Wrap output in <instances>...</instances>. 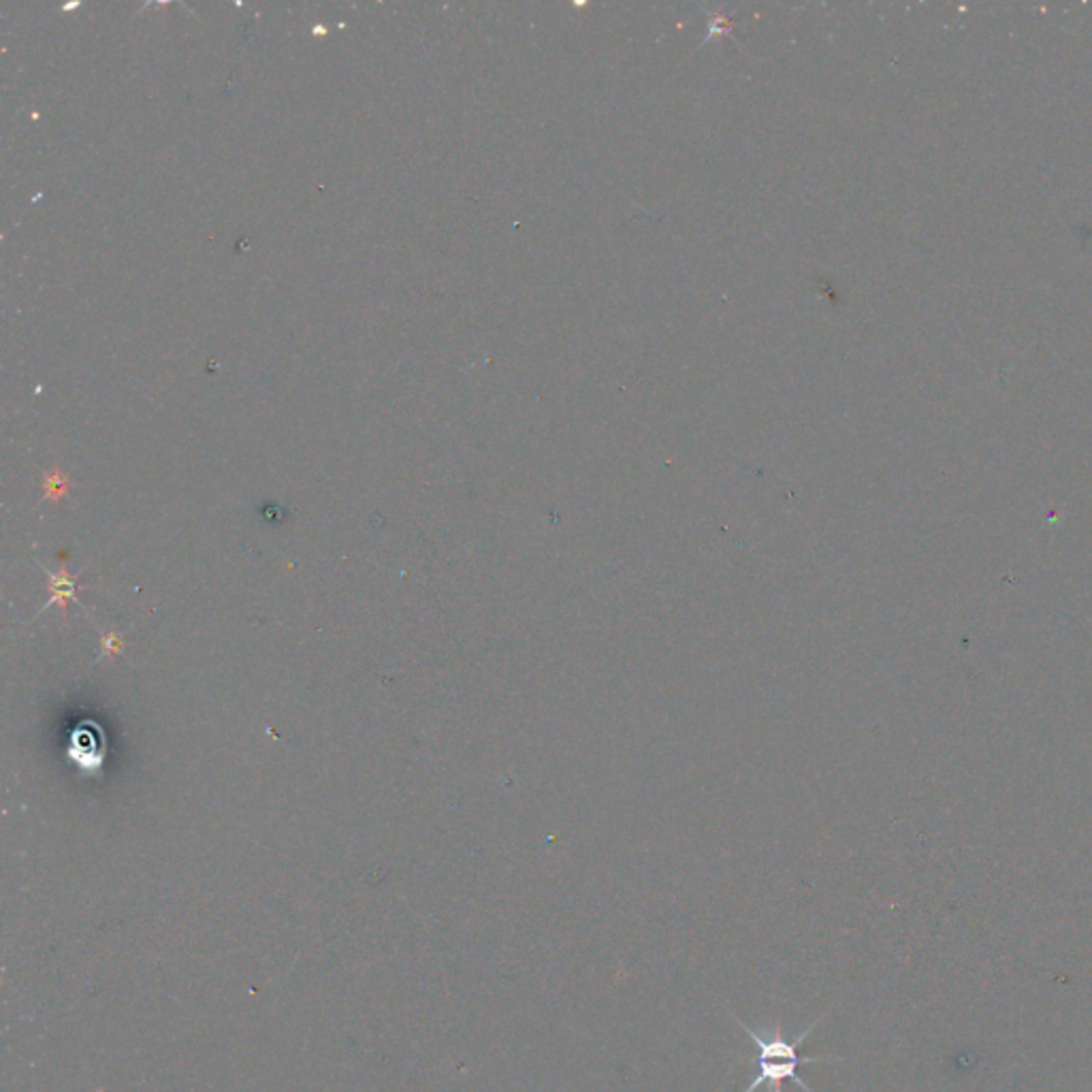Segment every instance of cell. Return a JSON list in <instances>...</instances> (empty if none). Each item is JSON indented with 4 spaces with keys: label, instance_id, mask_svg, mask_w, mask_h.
<instances>
[{
    "label": "cell",
    "instance_id": "7a4b0ae2",
    "mask_svg": "<svg viewBox=\"0 0 1092 1092\" xmlns=\"http://www.w3.org/2000/svg\"><path fill=\"white\" fill-rule=\"evenodd\" d=\"M43 572H45V576H47V592H50V597H47L45 606H41V610L37 613V617L43 613V610L50 608V606H58V608H60V613L67 615V606H69V602H75L77 606H81L83 610H86V606H83V604L79 602V599H77V579H79V574H69V572H67V566H65V559H63V568H60V572H50L47 568H43Z\"/></svg>",
    "mask_w": 1092,
    "mask_h": 1092
},
{
    "label": "cell",
    "instance_id": "5b68a950",
    "mask_svg": "<svg viewBox=\"0 0 1092 1092\" xmlns=\"http://www.w3.org/2000/svg\"><path fill=\"white\" fill-rule=\"evenodd\" d=\"M126 641L114 630H105L101 632V657L105 659H114L116 655H119L124 651Z\"/></svg>",
    "mask_w": 1092,
    "mask_h": 1092
},
{
    "label": "cell",
    "instance_id": "277c9868",
    "mask_svg": "<svg viewBox=\"0 0 1092 1092\" xmlns=\"http://www.w3.org/2000/svg\"><path fill=\"white\" fill-rule=\"evenodd\" d=\"M67 494H69V478H65L58 470H52L43 476V499L60 501Z\"/></svg>",
    "mask_w": 1092,
    "mask_h": 1092
},
{
    "label": "cell",
    "instance_id": "3957f363",
    "mask_svg": "<svg viewBox=\"0 0 1092 1092\" xmlns=\"http://www.w3.org/2000/svg\"><path fill=\"white\" fill-rule=\"evenodd\" d=\"M99 742H101L99 736H96L90 728L73 730V736H71V745L67 753L83 773H94L101 768L105 760V749L99 747Z\"/></svg>",
    "mask_w": 1092,
    "mask_h": 1092
},
{
    "label": "cell",
    "instance_id": "6da1fadb",
    "mask_svg": "<svg viewBox=\"0 0 1092 1092\" xmlns=\"http://www.w3.org/2000/svg\"><path fill=\"white\" fill-rule=\"evenodd\" d=\"M732 1018H735V1022L749 1035L755 1048L753 1056H749V1059L742 1063L745 1067H755V1075L751 1079V1084L742 1092H758L760 1086H766L768 1092H783L785 1079H791V1082L798 1084L805 1092H815L805 1079L796 1075L798 1067L838 1061L834 1056H828V1059L826 1056H798V1048L805 1043V1039L813 1033V1030L820 1026V1022L826 1016H820L815 1022H811L796 1039H785L782 1022H773L771 1026L755 1030L749 1024L742 1022L738 1016L732 1014Z\"/></svg>",
    "mask_w": 1092,
    "mask_h": 1092
}]
</instances>
